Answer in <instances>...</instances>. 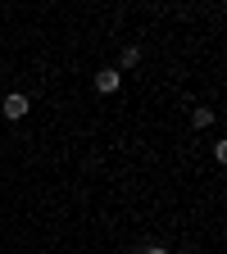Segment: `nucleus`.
I'll return each mask as SVG.
<instances>
[{
	"instance_id": "f257e3e1",
	"label": "nucleus",
	"mask_w": 227,
	"mask_h": 254,
	"mask_svg": "<svg viewBox=\"0 0 227 254\" xmlns=\"http://www.w3.org/2000/svg\"><path fill=\"white\" fill-rule=\"evenodd\" d=\"M123 86V73L118 68H100V73H95V91H105V95H114Z\"/></svg>"
},
{
	"instance_id": "f03ea898",
	"label": "nucleus",
	"mask_w": 227,
	"mask_h": 254,
	"mask_svg": "<svg viewBox=\"0 0 227 254\" xmlns=\"http://www.w3.org/2000/svg\"><path fill=\"white\" fill-rule=\"evenodd\" d=\"M0 109H5V118H23L32 105H27V95H23V91H14V95H5V105H0Z\"/></svg>"
},
{
	"instance_id": "7ed1b4c3",
	"label": "nucleus",
	"mask_w": 227,
	"mask_h": 254,
	"mask_svg": "<svg viewBox=\"0 0 227 254\" xmlns=\"http://www.w3.org/2000/svg\"><path fill=\"white\" fill-rule=\"evenodd\" d=\"M141 64V46H123V68H137Z\"/></svg>"
},
{
	"instance_id": "20e7f679",
	"label": "nucleus",
	"mask_w": 227,
	"mask_h": 254,
	"mask_svg": "<svg viewBox=\"0 0 227 254\" xmlns=\"http://www.w3.org/2000/svg\"><path fill=\"white\" fill-rule=\"evenodd\" d=\"M214 123V109H191V127H209Z\"/></svg>"
},
{
	"instance_id": "39448f33",
	"label": "nucleus",
	"mask_w": 227,
	"mask_h": 254,
	"mask_svg": "<svg viewBox=\"0 0 227 254\" xmlns=\"http://www.w3.org/2000/svg\"><path fill=\"white\" fill-rule=\"evenodd\" d=\"M141 254H173V250H164V245H146Z\"/></svg>"
}]
</instances>
